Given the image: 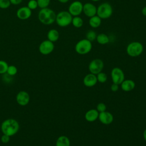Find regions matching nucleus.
<instances>
[{
	"label": "nucleus",
	"instance_id": "nucleus-7",
	"mask_svg": "<svg viewBox=\"0 0 146 146\" xmlns=\"http://www.w3.org/2000/svg\"><path fill=\"white\" fill-rule=\"evenodd\" d=\"M104 67V63L100 59H95L92 60L88 65V69L91 73L97 75L102 72Z\"/></svg>",
	"mask_w": 146,
	"mask_h": 146
},
{
	"label": "nucleus",
	"instance_id": "nucleus-31",
	"mask_svg": "<svg viewBox=\"0 0 146 146\" xmlns=\"http://www.w3.org/2000/svg\"><path fill=\"white\" fill-rule=\"evenodd\" d=\"M10 136H8L7 135L3 134L1 136V140L2 143H3V144H6V143H7L10 141Z\"/></svg>",
	"mask_w": 146,
	"mask_h": 146
},
{
	"label": "nucleus",
	"instance_id": "nucleus-4",
	"mask_svg": "<svg viewBox=\"0 0 146 146\" xmlns=\"http://www.w3.org/2000/svg\"><path fill=\"white\" fill-rule=\"evenodd\" d=\"M72 16L67 11H61L56 15L55 22L60 27H66L71 23Z\"/></svg>",
	"mask_w": 146,
	"mask_h": 146
},
{
	"label": "nucleus",
	"instance_id": "nucleus-16",
	"mask_svg": "<svg viewBox=\"0 0 146 146\" xmlns=\"http://www.w3.org/2000/svg\"><path fill=\"white\" fill-rule=\"evenodd\" d=\"M135 87V83L133 80L130 79H124L121 83V89L126 92L133 90Z\"/></svg>",
	"mask_w": 146,
	"mask_h": 146
},
{
	"label": "nucleus",
	"instance_id": "nucleus-18",
	"mask_svg": "<svg viewBox=\"0 0 146 146\" xmlns=\"http://www.w3.org/2000/svg\"><path fill=\"white\" fill-rule=\"evenodd\" d=\"M48 40L52 42H55L59 38V33L56 29H51L47 33Z\"/></svg>",
	"mask_w": 146,
	"mask_h": 146
},
{
	"label": "nucleus",
	"instance_id": "nucleus-12",
	"mask_svg": "<svg viewBox=\"0 0 146 146\" xmlns=\"http://www.w3.org/2000/svg\"><path fill=\"white\" fill-rule=\"evenodd\" d=\"M83 12L88 17L90 18L96 15L97 7L91 3H86L83 5Z\"/></svg>",
	"mask_w": 146,
	"mask_h": 146
},
{
	"label": "nucleus",
	"instance_id": "nucleus-3",
	"mask_svg": "<svg viewBox=\"0 0 146 146\" xmlns=\"http://www.w3.org/2000/svg\"><path fill=\"white\" fill-rule=\"evenodd\" d=\"M144 50L143 44L137 41L129 43L127 47L126 51L127 54L131 57H136L140 55Z\"/></svg>",
	"mask_w": 146,
	"mask_h": 146
},
{
	"label": "nucleus",
	"instance_id": "nucleus-26",
	"mask_svg": "<svg viewBox=\"0 0 146 146\" xmlns=\"http://www.w3.org/2000/svg\"><path fill=\"white\" fill-rule=\"evenodd\" d=\"M96 78H97V80L99 82L102 83L106 82L107 80V76L106 74L102 72L98 73L96 75Z\"/></svg>",
	"mask_w": 146,
	"mask_h": 146
},
{
	"label": "nucleus",
	"instance_id": "nucleus-25",
	"mask_svg": "<svg viewBox=\"0 0 146 146\" xmlns=\"http://www.w3.org/2000/svg\"><path fill=\"white\" fill-rule=\"evenodd\" d=\"M38 6L40 9L48 7L50 3V0H36Z\"/></svg>",
	"mask_w": 146,
	"mask_h": 146
},
{
	"label": "nucleus",
	"instance_id": "nucleus-14",
	"mask_svg": "<svg viewBox=\"0 0 146 146\" xmlns=\"http://www.w3.org/2000/svg\"><path fill=\"white\" fill-rule=\"evenodd\" d=\"M98 118L100 121L104 124H110L113 120V115L111 113L108 111H104L99 113Z\"/></svg>",
	"mask_w": 146,
	"mask_h": 146
},
{
	"label": "nucleus",
	"instance_id": "nucleus-36",
	"mask_svg": "<svg viewBox=\"0 0 146 146\" xmlns=\"http://www.w3.org/2000/svg\"><path fill=\"white\" fill-rule=\"evenodd\" d=\"M143 137H144V139L145 141H146V129L144 131V132H143Z\"/></svg>",
	"mask_w": 146,
	"mask_h": 146
},
{
	"label": "nucleus",
	"instance_id": "nucleus-24",
	"mask_svg": "<svg viewBox=\"0 0 146 146\" xmlns=\"http://www.w3.org/2000/svg\"><path fill=\"white\" fill-rule=\"evenodd\" d=\"M96 34L94 30H89L87 31L86 34V39L91 42L96 39Z\"/></svg>",
	"mask_w": 146,
	"mask_h": 146
},
{
	"label": "nucleus",
	"instance_id": "nucleus-19",
	"mask_svg": "<svg viewBox=\"0 0 146 146\" xmlns=\"http://www.w3.org/2000/svg\"><path fill=\"white\" fill-rule=\"evenodd\" d=\"M102 23V19L98 17L97 15H95L92 17L90 18L89 19V25L92 28H97L99 27Z\"/></svg>",
	"mask_w": 146,
	"mask_h": 146
},
{
	"label": "nucleus",
	"instance_id": "nucleus-29",
	"mask_svg": "<svg viewBox=\"0 0 146 146\" xmlns=\"http://www.w3.org/2000/svg\"><path fill=\"white\" fill-rule=\"evenodd\" d=\"M27 7L31 10L35 9L38 7L36 0H30L27 3Z\"/></svg>",
	"mask_w": 146,
	"mask_h": 146
},
{
	"label": "nucleus",
	"instance_id": "nucleus-10",
	"mask_svg": "<svg viewBox=\"0 0 146 146\" xmlns=\"http://www.w3.org/2000/svg\"><path fill=\"white\" fill-rule=\"evenodd\" d=\"M54 49V43L49 40H44L40 43L39 46V51L43 55H48L51 54Z\"/></svg>",
	"mask_w": 146,
	"mask_h": 146
},
{
	"label": "nucleus",
	"instance_id": "nucleus-22",
	"mask_svg": "<svg viewBox=\"0 0 146 146\" xmlns=\"http://www.w3.org/2000/svg\"><path fill=\"white\" fill-rule=\"evenodd\" d=\"M71 23L76 28H80L83 25V20L79 16L72 17Z\"/></svg>",
	"mask_w": 146,
	"mask_h": 146
},
{
	"label": "nucleus",
	"instance_id": "nucleus-20",
	"mask_svg": "<svg viewBox=\"0 0 146 146\" xmlns=\"http://www.w3.org/2000/svg\"><path fill=\"white\" fill-rule=\"evenodd\" d=\"M56 146H70V140L66 136H60L56 140Z\"/></svg>",
	"mask_w": 146,
	"mask_h": 146
},
{
	"label": "nucleus",
	"instance_id": "nucleus-8",
	"mask_svg": "<svg viewBox=\"0 0 146 146\" xmlns=\"http://www.w3.org/2000/svg\"><path fill=\"white\" fill-rule=\"evenodd\" d=\"M113 83L120 84L124 80V74L123 70L119 67L113 68L111 73Z\"/></svg>",
	"mask_w": 146,
	"mask_h": 146
},
{
	"label": "nucleus",
	"instance_id": "nucleus-23",
	"mask_svg": "<svg viewBox=\"0 0 146 146\" xmlns=\"http://www.w3.org/2000/svg\"><path fill=\"white\" fill-rule=\"evenodd\" d=\"M8 64L5 60H0V74H5L6 73L7 68H8Z\"/></svg>",
	"mask_w": 146,
	"mask_h": 146
},
{
	"label": "nucleus",
	"instance_id": "nucleus-37",
	"mask_svg": "<svg viewBox=\"0 0 146 146\" xmlns=\"http://www.w3.org/2000/svg\"><path fill=\"white\" fill-rule=\"evenodd\" d=\"M91 1H93V2H98V1H100V0H91Z\"/></svg>",
	"mask_w": 146,
	"mask_h": 146
},
{
	"label": "nucleus",
	"instance_id": "nucleus-28",
	"mask_svg": "<svg viewBox=\"0 0 146 146\" xmlns=\"http://www.w3.org/2000/svg\"><path fill=\"white\" fill-rule=\"evenodd\" d=\"M11 5L10 0H0V8L5 9L8 8Z\"/></svg>",
	"mask_w": 146,
	"mask_h": 146
},
{
	"label": "nucleus",
	"instance_id": "nucleus-15",
	"mask_svg": "<svg viewBox=\"0 0 146 146\" xmlns=\"http://www.w3.org/2000/svg\"><path fill=\"white\" fill-rule=\"evenodd\" d=\"M97 82L96 76L92 73L86 75L83 79V84L85 86L88 87L94 86L96 84Z\"/></svg>",
	"mask_w": 146,
	"mask_h": 146
},
{
	"label": "nucleus",
	"instance_id": "nucleus-2",
	"mask_svg": "<svg viewBox=\"0 0 146 146\" xmlns=\"http://www.w3.org/2000/svg\"><path fill=\"white\" fill-rule=\"evenodd\" d=\"M56 15L55 11L52 9L46 7L41 9L38 13V19L44 25H49L52 24L56 19Z\"/></svg>",
	"mask_w": 146,
	"mask_h": 146
},
{
	"label": "nucleus",
	"instance_id": "nucleus-9",
	"mask_svg": "<svg viewBox=\"0 0 146 146\" xmlns=\"http://www.w3.org/2000/svg\"><path fill=\"white\" fill-rule=\"evenodd\" d=\"M83 4L79 1H75L72 2L68 6V12L72 16H79L83 12Z\"/></svg>",
	"mask_w": 146,
	"mask_h": 146
},
{
	"label": "nucleus",
	"instance_id": "nucleus-32",
	"mask_svg": "<svg viewBox=\"0 0 146 146\" xmlns=\"http://www.w3.org/2000/svg\"><path fill=\"white\" fill-rule=\"evenodd\" d=\"M119 89V86L118 84H115V83H113L111 86V90L113 91V92H115L116 91H117Z\"/></svg>",
	"mask_w": 146,
	"mask_h": 146
},
{
	"label": "nucleus",
	"instance_id": "nucleus-34",
	"mask_svg": "<svg viewBox=\"0 0 146 146\" xmlns=\"http://www.w3.org/2000/svg\"><path fill=\"white\" fill-rule=\"evenodd\" d=\"M141 13L144 16H146V6H144L141 9Z\"/></svg>",
	"mask_w": 146,
	"mask_h": 146
},
{
	"label": "nucleus",
	"instance_id": "nucleus-5",
	"mask_svg": "<svg viewBox=\"0 0 146 146\" xmlns=\"http://www.w3.org/2000/svg\"><path fill=\"white\" fill-rule=\"evenodd\" d=\"M113 9L110 3L104 2L99 5L97 7L96 15L102 19L109 18L112 14Z\"/></svg>",
	"mask_w": 146,
	"mask_h": 146
},
{
	"label": "nucleus",
	"instance_id": "nucleus-30",
	"mask_svg": "<svg viewBox=\"0 0 146 146\" xmlns=\"http://www.w3.org/2000/svg\"><path fill=\"white\" fill-rule=\"evenodd\" d=\"M96 110L98 112H99L106 111V106L103 103H99L97 105Z\"/></svg>",
	"mask_w": 146,
	"mask_h": 146
},
{
	"label": "nucleus",
	"instance_id": "nucleus-11",
	"mask_svg": "<svg viewBox=\"0 0 146 146\" xmlns=\"http://www.w3.org/2000/svg\"><path fill=\"white\" fill-rule=\"evenodd\" d=\"M16 101L17 103L20 106H26L29 103L30 95L26 91H19L16 96Z\"/></svg>",
	"mask_w": 146,
	"mask_h": 146
},
{
	"label": "nucleus",
	"instance_id": "nucleus-17",
	"mask_svg": "<svg viewBox=\"0 0 146 146\" xmlns=\"http://www.w3.org/2000/svg\"><path fill=\"white\" fill-rule=\"evenodd\" d=\"M99 112L95 109L88 110L85 113V119L89 122H93L95 121L99 116Z\"/></svg>",
	"mask_w": 146,
	"mask_h": 146
},
{
	"label": "nucleus",
	"instance_id": "nucleus-33",
	"mask_svg": "<svg viewBox=\"0 0 146 146\" xmlns=\"http://www.w3.org/2000/svg\"><path fill=\"white\" fill-rule=\"evenodd\" d=\"M23 0H10L11 4L14 5H18L20 4Z\"/></svg>",
	"mask_w": 146,
	"mask_h": 146
},
{
	"label": "nucleus",
	"instance_id": "nucleus-13",
	"mask_svg": "<svg viewBox=\"0 0 146 146\" xmlns=\"http://www.w3.org/2000/svg\"><path fill=\"white\" fill-rule=\"evenodd\" d=\"M17 17L21 20H26L31 15V10L27 6H23L20 7L16 13Z\"/></svg>",
	"mask_w": 146,
	"mask_h": 146
},
{
	"label": "nucleus",
	"instance_id": "nucleus-1",
	"mask_svg": "<svg viewBox=\"0 0 146 146\" xmlns=\"http://www.w3.org/2000/svg\"><path fill=\"white\" fill-rule=\"evenodd\" d=\"M1 129L3 134L12 136L18 132L19 124L15 119H7L2 123Z\"/></svg>",
	"mask_w": 146,
	"mask_h": 146
},
{
	"label": "nucleus",
	"instance_id": "nucleus-27",
	"mask_svg": "<svg viewBox=\"0 0 146 146\" xmlns=\"http://www.w3.org/2000/svg\"><path fill=\"white\" fill-rule=\"evenodd\" d=\"M17 72H18L17 68L14 65H10L8 66L6 73L10 76H14L15 74H17Z\"/></svg>",
	"mask_w": 146,
	"mask_h": 146
},
{
	"label": "nucleus",
	"instance_id": "nucleus-6",
	"mask_svg": "<svg viewBox=\"0 0 146 146\" xmlns=\"http://www.w3.org/2000/svg\"><path fill=\"white\" fill-rule=\"evenodd\" d=\"M92 47L91 42L86 38L81 39L76 43L75 46V50L78 54L85 55L91 51Z\"/></svg>",
	"mask_w": 146,
	"mask_h": 146
},
{
	"label": "nucleus",
	"instance_id": "nucleus-35",
	"mask_svg": "<svg viewBox=\"0 0 146 146\" xmlns=\"http://www.w3.org/2000/svg\"><path fill=\"white\" fill-rule=\"evenodd\" d=\"M59 2L62 3H67V2H68L69 0H58Z\"/></svg>",
	"mask_w": 146,
	"mask_h": 146
},
{
	"label": "nucleus",
	"instance_id": "nucleus-21",
	"mask_svg": "<svg viewBox=\"0 0 146 146\" xmlns=\"http://www.w3.org/2000/svg\"><path fill=\"white\" fill-rule=\"evenodd\" d=\"M96 41L100 44H106L110 42V39L107 35L104 33H100L96 36Z\"/></svg>",
	"mask_w": 146,
	"mask_h": 146
}]
</instances>
